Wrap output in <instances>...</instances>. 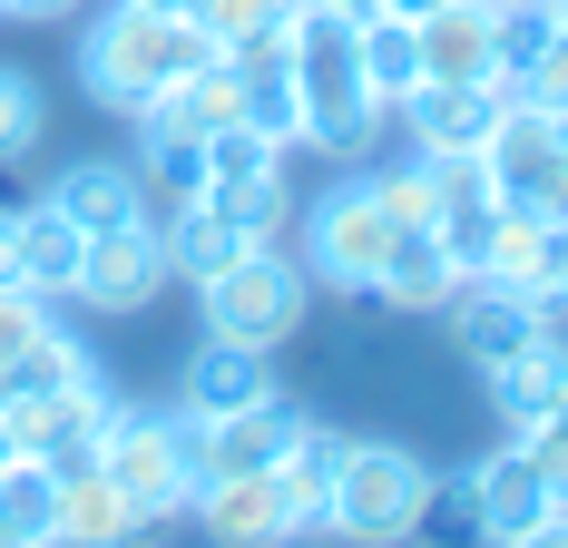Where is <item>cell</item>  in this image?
Segmentation results:
<instances>
[{"mask_svg": "<svg viewBox=\"0 0 568 548\" xmlns=\"http://www.w3.org/2000/svg\"><path fill=\"white\" fill-rule=\"evenodd\" d=\"M383 10H402V20H432V10H442V0H383Z\"/></svg>", "mask_w": 568, "mask_h": 548, "instance_id": "obj_39", "label": "cell"}, {"mask_svg": "<svg viewBox=\"0 0 568 548\" xmlns=\"http://www.w3.org/2000/svg\"><path fill=\"white\" fill-rule=\"evenodd\" d=\"M480 166L500 186V206H529V216H568V118L549 109H500L490 138H480Z\"/></svg>", "mask_w": 568, "mask_h": 548, "instance_id": "obj_8", "label": "cell"}, {"mask_svg": "<svg viewBox=\"0 0 568 548\" xmlns=\"http://www.w3.org/2000/svg\"><path fill=\"white\" fill-rule=\"evenodd\" d=\"M168 284H176V274H168V225L128 216V225H99V235H89L69 304H89V314H148Z\"/></svg>", "mask_w": 568, "mask_h": 548, "instance_id": "obj_10", "label": "cell"}, {"mask_svg": "<svg viewBox=\"0 0 568 548\" xmlns=\"http://www.w3.org/2000/svg\"><path fill=\"white\" fill-rule=\"evenodd\" d=\"M235 118H245V79H235V59L216 50V59H196L186 79H168L128 128H138V138H216Z\"/></svg>", "mask_w": 568, "mask_h": 548, "instance_id": "obj_14", "label": "cell"}, {"mask_svg": "<svg viewBox=\"0 0 568 548\" xmlns=\"http://www.w3.org/2000/svg\"><path fill=\"white\" fill-rule=\"evenodd\" d=\"M109 412H118V392H109V373H99V353H89V343H69V333H50V343L30 353V373L0 392L10 440H20V450H40V460H59V470L99 450Z\"/></svg>", "mask_w": 568, "mask_h": 548, "instance_id": "obj_3", "label": "cell"}, {"mask_svg": "<svg viewBox=\"0 0 568 548\" xmlns=\"http://www.w3.org/2000/svg\"><path fill=\"white\" fill-rule=\"evenodd\" d=\"M539 519H549V470L500 440V450H480L470 460V529L490 548H539Z\"/></svg>", "mask_w": 568, "mask_h": 548, "instance_id": "obj_12", "label": "cell"}, {"mask_svg": "<svg viewBox=\"0 0 568 548\" xmlns=\"http://www.w3.org/2000/svg\"><path fill=\"white\" fill-rule=\"evenodd\" d=\"M539 539L568 548V480H549V519H539Z\"/></svg>", "mask_w": 568, "mask_h": 548, "instance_id": "obj_36", "label": "cell"}, {"mask_svg": "<svg viewBox=\"0 0 568 548\" xmlns=\"http://www.w3.org/2000/svg\"><path fill=\"white\" fill-rule=\"evenodd\" d=\"M40 138H50V99H40V79H30V69H0V166H20Z\"/></svg>", "mask_w": 568, "mask_h": 548, "instance_id": "obj_32", "label": "cell"}, {"mask_svg": "<svg viewBox=\"0 0 568 548\" xmlns=\"http://www.w3.org/2000/svg\"><path fill=\"white\" fill-rule=\"evenodd\" d=\"M460 274L470 265L442 245V225H393V245H383V265H373V294H383V314H442Z\"/></svg>", "mask_w": 568, "mask_h": 548, "instance_id": "obj_15", "label": "cell"}, {"mask_svg": "<svg viewBox=\"0 0 568 548\" xmlns=\"http://www.w3.org/2000/svg\"><path fill=\"white\" fill-rule=\"evenodd\" d=\"M138 196H148V216H176V206H196L206 196V138H138Z\"/></svg>", "mask_w": 568, "mask_h": 548, "instance_id": "obj_26", "label": "cell"}, {"mask_svg": "<svg viewBox=\"0 0 568 548\" xmlns=\"http://www.w3.org/2000/svg\"><path fill=\"white\" fill-rule=\"evenodd\" d=\"M422 30V79H500V10L490 0H442Z\"/></svg>", "mask_w": 568, "mask_h": 548, "instance_id": "obj_19", "label": "cell"}, {"mask_svg": "<svg viewBox=\"0 0 568 548\" xmlns=\"http://www.w3.org/2000/svg\"><path fill=\"white\" fill-rule=\"evenodd\" d=\"M500 109H510L500 79H422L393 118H402V138H412L422 158H480V138H490Z\"/></svg>", "mask_w": 568, "mask_h": 548, "instance_id": "obj_13", "label": "cell"}, {"mask_svg": "<svg viewBox=\"0 0 568 548\" xmlns=\"http://www.w3.org/2000/svg\"><path fill=\"white\" fill-rule=\"evenodd\" d=\"M0 284H20V206H0Z\"/></svg>", "mask_w": 568, "mask_h": 548, "instance_id": "obj_35", "label": "cell"}, {"mask_svg": "<svg viewBox=\"0 0 568 548\" xmlns=\"http://www.w3.org/2000/svg\"><path fill=\"white\" fill-rule=\"evenodd\" d=\"M196 59H216L206 20L196 10H138V0H109L79 40V89L99 99L109 118H138L168 79H186Z\"/></svg>", "mask_w": 568, "mask_h": 548, "instance_id": "obj_1", "label": "cell"}, {"mask_svg": "<svg viewBox=\"0 0 568 548\" xmlns=\"http://www.w3.org/2000/svg\"><path fill=\"white\" fill-rule=\"evenodd\" d=\"M432 499H442V480H432L422 450H402V440H343V470L324 490V539L393 548L432 519Z\"/></svg>", "mask_w": 568, "mask_h": 548, "instance_id": "obj_4", "label": "cell"}, {"mask_svg": "<svg viewBox=\"0 0 568 548\" xmlns=\"http://www.w3.org/2000/svg\"><path fill=\"white\" fill-rule=\"evenodd\" d=\"M0 548H59V460L40 450L0 460Z\"/></svg>", "mask_w": 568, "mask_h": 548, "instance_id": "obj_22", "label": "cell"}, {"mask_svg": "<svg viewBox=\"0 0 568 548\" xmlns=\"http://www.w3.org/2000/svg\"><path fill=\"white\" fill-rule=\"evenodd\" d=\"M50 333H59V304H50V294H30V284H0V392L30 373V353H40Z\"/></svg>", "mask_w": 568, "mask_h": 548, "instance_id": "obj_31", "label": "cell"}, {"mask_svg": "<svg viewBox=\"0 0 568 548\" xmlns=\"http://www.w3.org/2000/svg\"><path fill=\"white\" fill-rule=\"evenodd\" d=\"M148 519L118 499V480L99 470V460H69L59 470V548H118V539H138Z\"/></svg>", "mask_w": 568, "mask_h": 548, "instance_id": "obj_20", "label": "cell"}, {"mask_svg": "<svg viewBox=\"0 0 568 548\" xmlns=\"http://www.w3.org/2000/svg\"><path fill=\"white\" fill-rule=\"evenodd\" d=\"M245 402H275V353H255V343H196L186 353V373H176V412H196V422H216V412H245Z\"/></svg>", "mask_w": 568, "mask_h": 548, "instance_id": "obj_17", "label": "cell"}, {"mask_svg": "<svg viewBox=\"0 0 568 548\" xmlns=\"http://www.w3.org/2000/svg\"><path fill=\"white\" fill-rule=\"evenodd\" d=\"M284 69H294V99H304V148L353 166L383 128V99L363 89V20H334L324 0H304L294 30H284Z\"/></svg>", "mask_w": 568, "mask_h": 548, "instance_id": "obj_2", "label": "cell"}, {"mask_svg": "<svg viewBox=\"0 0 568 548\" xmlns=\"http://www.w3.org/2000/svg\"><path fill=\"white\" fill-rule=\"evenodd\" d=\"M168 225V274L176 284H206L216 265H235L245 245H265V235H245L235 216H216V206H176V216H158Z\"/></svg>", "mask_w": 568, "mask_h": 548, "instance_id": "obj_25", "label": "cell"}, {"mask_svg": "<svg viewBox=\"0 0 568 548\" xmlns=\"http://www.w3.org/2000/svg\"><path fill=\"white\" fill-rule=\"evenodd\" d=\"M294 432H304V412L294 402H245V412H216V422H196V470L206 480H226V470H275L284 450H294Z\"/></svg>", "mask_w": 568, "mask_h": 548, "instance_id": "obj_16", "label": "cell"}, {"mask_svg": "<svg viewBox=\"0 0 568 548\" xmlns=\"http://www.w3.org/2000/svg\"><path fill=\"white\" fill-rule=\"evenodd\" d=\"M490 10H519V0H490Z\"/></svg>", "mask_w": 568, "mask_h": 548, "instance_id": "obj_43", "label": "cell"}, {"mask_svg": "<svg viewBox=\"0 0 568 548\" xmlns=\"http://www.w3.org/2000/svg\"><path fill=\"white\" fill-rule=\"evenodd\" d=\"M10 450H20V440H10V422H0V460H10Z\"/></svg>", "mask_w": 568, "mask_h": 548, "instance_id": "obj_41", "label": "cell"}, {"mask_svg": "<svg viewBox=\"0 0 568 548\" xmlns=\"http://www.w3.org/2000/svg\"><path fill=\"white\" fill-rule=\"evenodd\" d=\"M294 176V148L284 138H265V128H216L206 138V196H255V186H284Z\"/></svg>", "mask_w": 568, "mask_h": 548, "instance_id": "obj_23", "label": "cell"}, {"mask_svg": "<svg viewBox=\"0 0 568 548\" xmlns=\"http://www.w3.org/2000/svg\"><path fill=\"white\" fill-rule=\"evenodd\" d=\"M138 10H196V0H138Z\"/></svg>", "mask_w": 568, "mask_h": 548, "instance_id": "obj_40", "label": "cell"}, {"mask_svg": "<svg viewBox=\"0 0 568 548\" xmlns=\"http://www.w3.org/2000/svg\"><path fill=\"white\" fill-rule=\"evenodd\" d=\"M480 383H490V412H500V432H529L539 412H559V402H568V333L549 324L539 343H519L510 363H490Z\"/></svg>", "mask_w": 568, "mask_h": 548, "instance_id": "obj_18", "label": "cell"}, {"mask_svg": "<svg viewBox=\"0 0 568 548\" xmlns=\"http://www.w3.org/2000/svg\"><path fill=\"white\" fill-rule=\"evenodd\" d=\"M500 89H510L519 109L568 118V30H559V20H549V30H539V40H529V50H519L510 69H500Z\"/></svg>", "mask_w": 568, "mask_h": 548, "instance_id": "obj_30", "label": "cell"}, {"mask_svg": "<svg viewBox=\"0 0 568 548\" xmlns=\"http://www.w3.org/2000/svg\"><path fill=\"white\" fill-rule=\"evenodd\" d=\"M196 314H206V333L216 343H255V353H284L294 333H304V314H314V274H304V255L294 245H245L235 265H216L206 284H196Z\"/></svg>", "mask_w": 568, "mask_h": 548, "instance_id": "obj_5", "label": "cell"}, {"mask_svg": "<svg viewBox=\"0 0 568 548\" xmlns=\"http://www.w3.org/2000/svg\"><path fill=\"white\" fill-rule=\"evenodd\" d=\"M196 529L216 548H275V539H324V509H304L284 470H226V480H196Z\"/></svg>", "mask_w": 568, "mask_h": 548, "instance_id": "obj_9", "label": "cell"}, {"mask_svg": "<svg viewBox=\"0 0 568 548\" xmlns=\"http://www.w3.org/2000/svg\"><path fill=\"white\" fill-rule=\"evenodd\" d=\"M79 255H89V225H69L50 206V196H40V206H20V284H30V294H69V284H79Z\"/></svg>", "mask_w": 568, "mask_h": 548, "instance_id": "obj_24", "label": "cell"}, {"mask_svg": "<svg viewBox=\"0 0 568 548\" xmlns=\"http://www.w3.org/2000/svg\"><path fill=\"white\" fill-rule=\"evenodd\" d=\"M59 10H79V0H10V20H59Z\"/></svg>", "mask_w": 568, "mask_h": 548, "instance_id": "obj_37", "label": "cell"}, {"mask_svg": "<svg viewBox=\"0 0 568 548\" xmlns=\"http://www.w3.org/2000/svg\"><path fill=\"white\" fill-rule=\"evenodd\" d=\"M50 206L69 225H128V216H148V196H138V166L128 158H79V166H59L50 176Z\"/></svg>", "mask_w": 568, "mask_h": 548, "instance_id": "obj_21", "label": "cell"}, {"mask_svg": "<svg viewBox=\"0 0 568 548\" xmlns=\"http://www.w3.org/2000/svg\"><path fill=\"white\" fill-rule=\"evenodd\" d=\"M324 10H334V20H373L383 0H324Z\"/></svg>", "mask_w": 568, "mask_h": 548, "instance_id": "obj_38", "label": "cell"}, {"mask_svg": "<svg viewBox=\"0 0 568 548\" xmlns=\"http://www.w3.org/2000/svg\"><path fill=\"white\" fill-rule=\"evenodd\" d=\"M294 10H304V0H196L206 40H216L226 59H245V50H275L284 30H294Z\"/></svg>", "mask_w": 568, "mask_h": 548, "instance_id": "obj_29", "label": "cell"}, {"mask_svg": "<svg viewBox=\"0 0 568 548\" xmlns=\"http://www.w3.org/2000/svg\"><path fill=\"white\" fill-rule=\"evenodd\" d=\"M383 245H393V216H383V196H373V166L334 176V186L304 206V235H294L304 274H314V284H334V294H373Z\"/></svg>", "mask_w": 568, "mask_h": 548, "instance_id": "obj_7", "label": "cell"}, {"mask_svg": "<svg viewBox=\"0 0 568 548\" xmlns=\"http://www.w3.org/2000/svg\"><path fill=\"white\" fill-rule=\"evenodd\" d=\"M549 20H559V30H568V0H549Z\"/></svg>", "mask_w": 568, "mask_h": 548, "instance_id": "obj_42", "label": "cell"}, {"mask_svg": "<svg viewBox=\"0 0 568 548\" xmlns=\"http://www.w3.org/2000/svg\"><path fill=\"white\" fill-rule=\"evenodd\" d=\"M363 89L383 99V118L422 89V30H412L402 10H373V20H363Z\"/></svg>", "mask_w": 568, "mask_h": 548, "instance_id": "obj_27", "label": "cell"}, {"mask_svg": "<svg viewBox=\"0 0 568 548\" xmlns=\"http://www.w3.org/2000/svg\"><path fill=\"white\" fill-rule=\"evenodd\" d=\"M235 79H245V128H265V138H284V148H304V99H294L284 40H275V50H245V59H235Z\"/></svg>", "mask_w": 568, "mask_h": 548, "instance_id": "obj_28", "label": "cell"}, {"mask_svg": "<svg viewBox=\"0 0 568 548\" xmlns=\"http://www.w3.org/2000/svg\"><path fill=\"white\" fill-rule=\"evenodd\" d=\"M510 440L549 470V480H568V402H559V412H539V422H529V432H510Z\"/></svg>", "mask_w": 568, "mask_h": 548, "instance_id": "obj_34", "label": "cell"}, {"mask_svg": "<svg viewBox=\"0 0 568 548\" xmlns=\"http://www.w3.org/2000/svg\"><path fill=\"white\" fill-rule=\"evenodd\" d=\"M343 440H353V432H324V422H304V432H294V450L275 460L284 480H294V499H304V509H324V490H334V470H343Z\"/></svg>", "mask_w": 568, "mask_h": 548, "instance_id": "obj_33", "label": "cell"}, {"mask_svg": "<svg viewBox=\"0 0 568 548\" xmlns=\"http://www.w3.org/2000/svg\"><path fill=\"white\" fill-rule=\"evenodd\" d=\"M89 460L118 480V499H128L148 529L176 519V509L196 499V480H206V470H196V412H128V402H118Z\"/></svg>", "mask_w": 568, "mask_h": 548, "instance_id": "obj_6", "label": "cell"}, {"mask_svg": "<svg viewBox=\"0 0 568 548\" xmlns=\"http://www.w3.org/2000/svg\"><path fill=\"white\" fill-rule=\"evenodd\" d=\"M442 324H452V353H460V363H470V373H490V363H510L519 343H539L559 314H549L539 294L500 284V274H460L452 304H442Z\"/></svg>", "mask_w": 568, "mask_h": 548, "instance_id": "obj_11", "label": "cell"}]
</instances>
